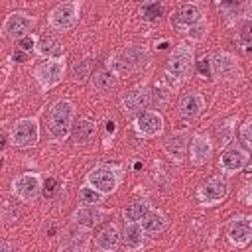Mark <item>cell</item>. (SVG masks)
Returning a JSON list of instances; mask_svg holds the SVG:
<instances>
[{
  "instance_id": "cell-3",
  "label": "cell",
  "mask_w": 252,
  "mask_h": 252,
  "mask_svg": "<svg viewBox=\"0 0 252 252\" xmlns=\"http://www.w3.org/2000/svg\"><path fill=\"white\" fill-rule=\"evenodd\" d=\"M146 59H148V55L140 45H128V47L116 51L108 59V71H112L116 77H126V75H132L134 71H138L140 67H144Z\"/></svg>"
},
{
  "instance_id": "cell-35",
  "label": "cell",
  "mask_w": 252,
  "mask_h": 252,
  "mask_svg": "<svg viewBox=\"0 0 252 252\" xmlns=\"http://www.w3.org/2000/svg\"><path fill=\"white\" fill-rule=\"evenodd\" d=\"M232 122H234V118H228L226 122L219 124V140H220V146L228 144V140H230V132H232V126H230Z\"/></svg>"
},
{
  "instance_id": "cell-23",
  "label": "cell",
  "mask_w": 252,
  "mask_h": 252,
  "mask_svg": "<svg viewBox=\"0 0 252 252\" xmlns=\"http://www.w3.org/2000/svg\"><path fill=\"white\" fill-rule=\"evenodd\" d=\"M94 136H96V122H93V120H89V118L77 120V122L73 124V128H71V138H73V142L79 144V146H85V144L93 142Z\"/></svg>"
},
{
  "instance_id": "cell-30",
  "label": "cell",
  "mask_w": 252,
  "mask_h": 252,
  "mask_svg": "<svg viewBox=\"0 0 252 252\" xmlns=\"http://www.w3.org/2000/svg\"><path fill=\"white\" fill-rule=\"evenodd\" d=\"M102 199H104V195H100L98 191H94V189L89 187V185H83V187L79 189V203H81V205L96 207V205L102 203Z\"/></svg>"
},
{
  "instance_id": "cell-41",
  "label": "cell",
  "mask_w": 252,
  "mask_h": 252,
  "mask_svg": "<svg viewBox=\"0 0 252 252\" xmlns=\"http://www.w3.org/2000/svg\"><path fill=\"white\" fill-rule=\"evenodd\" d=\"M14 59L16 61H22V59H26V53L24 51H18V53H14Z\"/></svg>"
},
{
  "instance_id": "cell-8",
  "label": "cell",
  "mask_w": 252,
  "mask_h": 252,
  "mask_svg": "<svg viewBox=\"0 0 252 252\" xmlns=\"http://www.w3.org/2000/svg\"><path fill=\"white\" fill-rule=\"evenodd\" d=\"M211 77L219 79V81H240L242 79V69L238 59L228 53V51H219L215 53L211 59Z\"/></svg>"
},
{
  "instance_id": "cell-32",
  "label": "cell",
  "mask_w": 252,
  "mask_h": 252,
  "mask_svg": "<svg viewBox=\"0 0 252 252\" xmlns=\"http://www.w3.org/2000/svg\"><path fill=\"white\" fill-rule=\"evenodd\" d=\"M59 181L55 177H47L45 181H41V193L45 199H53L57 193H59Z\"/></svg>"
},
{
  "instance_id": "cell-27",
  "label": "cell",
  "mask_w": 252,
  "mask_h": 252,
  "mask_svg": "<svg viewBox=\"0 0 252 252\" xmlns=\"http://www.w3.org/2000/svg\"><path fill=\"white\" fill-rule=\"evenodd\" d=\"M33 51H35L39 57H43V59L63 57V49H61L59 41L53 39V37H47V35H43V37H39V39L35 41V49H33Z\"/></svg>"
},
{
  "instance_id": "cell-33",
  "label": "cell",
  "mask_w": 252,
  "mask_h": 252,
  "mask_svg": "<svg viewBox=\"0 0 252 252\" xmlns=\"http://www.w3.org/2000/svg\"><path fill=\"white\" fill-rule=\"evenodd\" d=\"M250 30H252L250 20H246L244 26H242V30L238 32V41H240V45H242L244 51H250V45H252V32Z\"/></svg>"
},
{
  "instance_id": "cell-25",
  "label": "cell",
  "mask_w": 252,
  "mask_h": 252,
  "mask_svg": "<svg viewBox=\"0 0 252 252\" xmlns=\"http://www.w3.org/2000/svg\"><path fill=\"white\" fill-rule=\"evenodd\" d=\"M138 224L142 226V230H144L146 234H159V232H163V230L167 228V219H165L163 213L152 209Z\"/></svg>"
},
{
  "instance_id": "cell-6",
  "label": "cell",
  "mask_w": 252,
  "mask_h": 252,
  "mask_svg": "<svg viewBox=\"0 0 252 252\" xmlns=\"http://www.w3.org/2000/svg\"><path fill=\"white\" fill-rule=\"evenodd\" d=\"M65 55L63 57H55V59H45L43 63H39L33 71V77L39 85V89L45 93L53 87H57L61 81H63V75H65Z\"/></svg>"
},
{
  "instance_id": "cell-31",
  "label": "cell",
  "mask_w": 252,
  "mask_h": 252,
  "mask_svg": "<svg viewBox=\"0 0 252 252\" xmlns=\"http://www.w3.org/2000/svg\"><path fill=\"white\" fill-rule=\"evenodd\" d=\"M161 12H163L161 4H156V2H152V4H144V6H142V14H144L142 18H144L146 22H156V20H159Z\"/></svg>"
},
{
  "instance_id": "cell-39",
  "label": "cell",
  "mask_w": 252,
  "mask_h": 252,
  "mask_svg": "<svg viewBox=\"0 0 252 252\" xmlns=\"http://www.w3.org/2000/svg\"><path fill=\"white\" fill-rule=\"evenodd\" d=\"M59 252H89L83 244H67V246H61Z\"/></svg>"
},
{
  "instance_id": "cell-12",
  "label": "cell",
  "mask_w": 252,
  "mask_h": 252,
  "mask_svg": "<svg viewBox=\"0 0 252 252\" xmlns=\"http://www.w3.org/2000/svg\"><path fill=\"white\" fill-rule=\"evenodd\" d=\"M203 20H205V14H203L201 6L195 4V2H185V4H181V6L175 10V14L171 16V24H173L179 32H183V33H185L189 28L197 26L199 22H203Z\"/></svg>"
},
{
  "instance_id": "cell-1",
  "label": "cell",
  "mask_w": 252,
  "mask_h": 252,
  "mask_svg": "<svg viewBox=\"0 0 252 252\" xmlns=\"http://www.w3.org/2000/svg\"><path fill=\"white\" fill-rule=\"evenodd\" d=\"M75 124V104L69 98H59L51 104L47 114V130L53 140H65L71 136Z\"/></svg>"
},
{
  "instance_id": "cell-15",
  "label": "cell",
  "mask_w": 252,
  "mask_h": 252,
  "mask_svg": "<svg viewBox=\"0 0 252 252\" xmlns=\"http://www.w3.org/2000/svg\"><path fill=\"white\" fill-rule=\"evenodd\" d=\"M187 150H189V132L187 130L173 132L171 136H167L163 140V152L177 163L187 158Z\"/></svg>"
},
{
  "instance_id": "cell-28",
  "label": "cell",
  "mask_w": 252,
  "mask_h": 252,
  "mask_svg": "<svg viewBox=\"0 0 252 252\" xmlns=\"http://www.w3.org/2000/svg\"><path fill=\"white\" fill-rule=\"evenodd\" d=\"M150 211H152V205L148 201H132L130 205L124 207L122 215H124V219L128 222H140Z\"/></svg>"
},
{
  "instance_id": "cell-14",
  "label": "cell",
  "mask_w": 252,
  "mask_h": 252,
  "mask_svg": "<svg viewBox=\"0 0 252 252\" xmlns=\"http://www.w3.org/2000/svg\"><path fill=\"white\" fill-rule=\"evenodd\" d=\"M248 158H250L248 150H244L240 146H232V148L222 152V156L219 159V167H220L222 173L232 175V173H238V171H242L246 167Z\"/></svg>"
},
{
  "instance_id": "cell-37",
  "label": "cell",
  "mask_w": 252,
  "mask_h": 252,
  "mask_svg": "<svg viewBox=\"0 0 252 252\" xmlns=\"http://www.w3.org/2000/svg\"><path fill=\"white\" fill-rule=\"evenodd\" d=\"M18 43H20V51H24V53H30V51L35 49V37L32 33L26 35V37H22Z\"/></svg>"
},
{
  "instance_id": "cell-20",
  "label": "cell",
  "mask_w": 252,
  "mask_h": 252,
  "mask_svg": "<svg viewBox=\"0 0 252 252\" xmlns=\"http://www.w3.org/2000/svg\"><path fill=\"white\" fill-rule=\"evenodd\" d=\"M106 211L98 209V207H91V205H81L73 211V222L79 224L81 228L85 230H91L94 228L102 219H104Z\"/></svg>"
},
{
  "instance_id": "cell-40",
  "label": "cell",
  "mask_w": 252,
  "mask_h": 252,
  "mask_svg": "<svg viewBox=\"0 0 252 252\" xmlns=\"http://www.w3.org/2000/svg\"><path fill=\"white\" fill-rule=\"evenodd\" d=\"M0 252H14V246H12L8 240L0 238Z\"/></svg>"
},
{
  "instance_id": "cell-34",
  "label": "cell",
  "mask_w": 252,
  "mask_h": 252,
  "mask_svg": "<svg viewBox=\"0 0 252 252\" xmlns=\"http://www.w3.org/2000/svg\"><path fill=\"white\" fill-rule=\"evenodd\" d=\"M185 33L189 35V39H193V41H201V39L207 35V22H205V20H203V22H199L197 26L189 28Z\"/></svg>"
},
{
  "instance_id": "cell-16",
  "label": "cell",
  "mask_w": 252,
  "mask_h": 252,
  "mask_svg": "<svg viewBox=\"0 0 252 252\" xmlns=\"http://www.w3.org/2000/svg\"><path fill=\"white\" fill-rule=\"evenodd\" d=\"M136 130L146 138H156L163 130V116L158 110H144L136 118Z\"/></svg>"
},
{
  "instance_id": "cell-24",
  "label": "cell",
  "mask_w": 252,
  "mask_h": 252,
  "mask_svg": "<svg viewBox=\"0 0 252 252\" xmlns=\"http://www.w3.org/2000/svg\"><path fill=\"white\" fill-rule=\"evenodd\" d=\"M250 8H252L250 2H244V4H240V2H224V4H219V10L224 14L228 26H234L240 18L248 20L250 18Z\"/></svg>"
},
{
  "instance_id": "cell-17",
  "label": "cell",
  "mask_w": 252,
  "mask_h": 252,
  "mask_svg": "<svg viewBox=\"0 0 252 252\" xmlns=\"http://www.w3.org/2000/svg\"><path fill=\"white\" fill-rule=\"evenodd\" d=\"M252 238V224H250V217H236L232 219L230 226H228V240L232 246L236 248H244L250 244Z\"/></svg>"
},
{
  "instance_id": "cell-2",
  "label": "cell",
  "mask_w": 252,
  "mask_h": 252,
  "mask_svg": "<svg viewBox=\"0 0 252 252\" xmlns=\"http://www.w3.org/2000/svg\"><path fill=\"white\" fill-rule=\"evenodd\" d=\"M195 65V55H193V47L189 43H179L177 47H173V51L169 53V59L165 63V79L169 85L179 87L187 75L191 73Z\"/></svg>"
},
{
  "instance_id": "cell-19",
  "label": "cell",
  "mask_w": 252,
  "mask_h": 252,
  "mask_svg": "<svg viewBox=\"0 0 252 252\" xmlns=\"http://www.w3.org/2000/svg\"><path fill=\"white\" fill-rule=\"evenodd\" d=\"M93 244H94L96 252H114L118 248V244H120V230H118V226L114 222L104 224L96 232Z\"/></svg>"
},
{
  "instance_id": "cell-21",
  "label": "cell",
  "mask_w": 252,
  "mask_h": 252,
  "mask_svg": "<svg viewBox=\"0 0 252 252\" xmlns=\"http://www.w3.org/2000/svg\"><path fill=\"white\" fill-rule=\"evenodd\" d=\"M205 110V98L199 93H189L179 100V114L183 120H195Z\"/></svg>"
},
{
  "instance_id": "cell-9",
  "label": "cell",
  "mask_w": 252,
  "mask_h": 252,
  "mask_svg": "<svg viewBox=\"0 0 252 252\" xmlns=\"http://www.w3.org/2000/svg\"><path fill=\"white\" fill-rule=\"evenodd\" d=\"M35 24V18L28 12H12L6 16L4 24H2V35L6 39H12V41H20L22 37L30 35L32 33V28Z\"/></svg>"
},
{
  "instance_id": "cell-36",
  "label": "cell",
  "mask_w": 252,
  "mask_h": 252,
  "mask_svg": "<svg viewBox=\"0 0 252 252\" xmlns=\"http://www.w3.org/2000/svg\"><path fill=\"white\" fill-rule=\"evenodd\" d=\"M240 142L250 148L252 146V120H246L242 126H240Z\"/></svg>"
},
{
  "instance_id": "cell-4",
  "label": "cell",
  "mask_w": 252,
  "mask_h": 252,
  "mask_svg": "<svg viewBox=\"0 0 252 252\" xmlns=\"http://www.w3.org/2000/svg\"><path fill=\"white\" fill-rule=\"evenodd\" d=\"M87 185L93 187L94 191H98L100 195H110L118 189L120 185V173L116 167L112 165H106V163H100V165H94L87 177H85Z\"/></svg>"
},
{
  "instance_id": "cell-7",
  "label": "cell",
  "mask_w": 252,
  "mask_h": 252,
  "mask_svg": "<svg viewBox=\"0 0 252 252\" xmlns=\"http://www.w3.org/2000/svg\"><path fill=\"white\" fill-rule=\"evenodd\" d=\"M79 14H81V2H61L53 6V10L47 14V24L51 30L69 32L77 26Z\"/></svg>"
},
{
  "instance_id": "cell-10",
  "label": "cell",
  "mask_w": 252,
  "mask_h": 252,
  "mask_svg": "<svg viewBox=\"0 0 252 252\" xmlns=\"http://www.w3.org/2000/svg\"><path fill=\"white\" fill-rule=\"evenodd\" d=\"M226 195H228V181L224 177H220V175L211 177L197 191V199L205 207H213V205L222 203L226 199Z\"/></svg>"
},
{
  "instance_id": "cell-18",
  "label": "cell",
  "mask_w": 252,
  "mask_h": 252,
  "mask_svg": "<svg viewBox=\"0 0 252 252\" xmlns=\"http://www.w3.org/2000/svg\"><path fill=\"white\" fill-rule=\"evenodd\" d=\"M213 156V142L209 136L197 134L189 144V161L193 165H205Z\"/></svg>"
},
{
  "instance_id": "cell-38",
  "label": "cell",
  "mask_w": 252,
  "mask_h": 252,
  "mask_svg": "<svg viewBox=\"0 0 252 252\" xmlns=\"http://www.w3.org/2000/svg\"><path fill=\"white\" fill-rule=\"evenodd\" d=\"M195 65H197V73H199L201 77H211V63H209V59L203 57V59H199Z\"/></svg>"
},
{
  "instance_id": "cell-11",
  "label": "cell",
  "mask_w": 252,
  "mask_h": 252,
  "mask_svg": "<svg viewBox=\"0 0 252 252\" xmlns=\"http://www.w3.org/2000/svg\"><path fill=\"white\" fill-rule=\"evenodd\" d=\"M12 193L22 203H32L41 193V177L37 173H20L12 181Z\"/></svg>"
},
{
  "instance_id": "cell-22",
  "label": "cell",
  "mask_w": 252,
  "mask_h": 252,
  "mask_svg": "<svg viewBox=\"0 0 252 252\" xmlns=\"http://www.w3.org/2000/svg\"><path fill=\"white\" fill-rule=\"evenodd\" d=\"M144 240H146V232L142 230V226L138 222H128L120 234V242L124 246V250L128 252H136L144 246Z\"/></svg>"
},
{
  "instance_id": "cell-29",
  "label": "cell",
  "mask_w": 252,
  "mask_h": 252,
  "mask_svg": "<svg viewBox=\"0 0 252 252\" xmlns=\"http://www.w3.org/2000/svg\"><path fill=\"white\" fill-rule=\"evenodd\" d=\"M91 77H93V61L91 59H81V61L73 63V67H71V79L75 83H85Z\"/></svg>"
},
{
  "instance_id": "cell-5",
  "label": "cell",
  "mask_w": 252,
  "mask_h": 252,
  "mask_svg": "<svg viewBox=\"0 0 252 252\" xmlns=\"http://www.w3.org/2000/svg\"><path fill=\"white\" fill-rule=\"evenodd\" d=\"M39 142L37 118H20L10 130V144L18 150H30Z\"/></svg>"
},
{
  "instance_id": "cell-26",
  "label": "cell",
  "mask_w": 252,
  "mask_h": 252,
  "mask_svg": "<svg viewBox=\"0 0 252 252\" xmlns=\"http://www.w3.org/2000/svg\"><path fill=\"white\" fill-rule=\"evenodd\" d=\"M116 85H118V79H116V75H114L112 71H108V69H100V71H96V73L91 77V87H93V91H96V93H110V91L116 89Z\"/></svg>"
},
{
  "instance_id": "cell-13",
  "label": "cell",
  "mask_w": 252,
  "mask_h": 252,
  "mask_svg": "<svg viewBox=\"0 0 252 252\" xmlns=\"http://www.w3.org/2000/svg\"><path fill=\"white\" fill-rule=\"evenodd\" d=\"M150 102H152V91L148 89V85H136L122 96V108L126 114H132V116L142 114Z\"/></svg>"
}]
</instances>
